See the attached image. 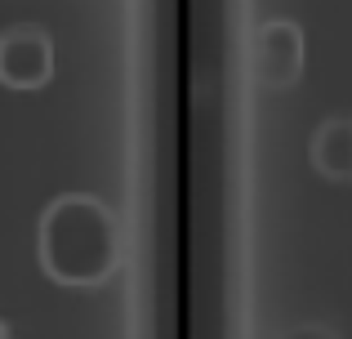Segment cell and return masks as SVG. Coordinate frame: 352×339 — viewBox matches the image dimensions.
Segmentation results:
<instances>
[{
    "mask_svg": "<svg viewBox=\"0 0 352 339\" xmlns=\"http://www.w3.org/2000/svg\"><path fill=\"white\" fill-rule=\"evenodd\" d=\"M36 259L54 286L98 290L120 268V228L116 215L98 197L67 192L41 215L36 228Z\"/></svg>",
    "mask_w": 352,
    "mask_h": 339,
    "instance_id": "1",
    "label": "cell"
},
{
    "mask_svg": "<svg viewBox=\"0 0 352 339\" xmlns=\"http://www.w3.org/2000/svg\"><path fill=\"white\" fill-rule=\"evenodd\" d=\"M250 72L263 89H290L303 76V32L285 18L263 23L250 45Z\"/></svg>",
    "mask_w": 352,
    "mask_h": 339,
    "instance_id": "2",
    "label": "cell"
},
{
    "mask_svg": "<svg viewBox=\"0 0 352 339\" xmlns=\"http://www.w3.org/2000/svg\"><path fill=\"white\" fill-rule=\"evenodd\" d=\"M54 76V41L45 27H14L0 36V85L41 89Z\"/></svg>",
    "mask_w": 352,
    "mask_h": 339,
    "instance_id": "3",
    "label": "cell"
},
{
    "mask_svg": "<svg viewBox=\"0 0 352 339\" xmlns=\"http://www.w3.org/2000/svg\"><path fill=\"white\" fill-rule=\"evenodd\" d=\"M308 161L321 179L330 183H352V121L335 116V121L317 125L308 143Z\"/></svg>",
    "mask_w": 352,
    "mask_h": 339,
    "instance_id": "4",
    "label": "cell"
},
{
    "mask_svg": "<svg viewBox=\"0 0 352 339\" xmlns=\"http://www.w3.org/2000/svg\"><path fill=\"white\" fill-rule=\"evenodd\" d=\"M285 339H335L330 331H321V326H299V331H290Z\"/></svg>",
    "mask_w": 352,
    "mask_h": 339,
    "instance_id": "5",
    "label": "cell"
},
{
    "mask_svg": "<svg viewBox=\"0 0 352 339\" xmlns=\"http://www.w3.org/2000/svg\"><path fill=\"white\" fill-rule=\"evenodd\" d=\"M0 339H9V331H5V322H0Z\"/></svg>",
    "mask_w": 352,
    "mask_h": 339,
    "instance_id": "6",
    "label": "cell"
}]
</instances>
